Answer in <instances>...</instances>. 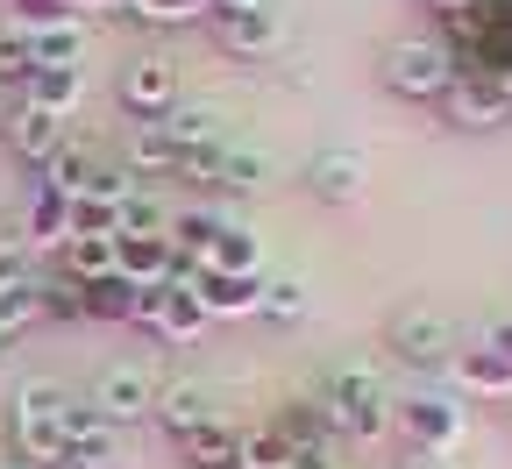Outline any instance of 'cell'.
I'll use <instances>...</instances> for the list:
<instances>
[{
	"label": "cell",
	"instance_id": "6da1fadb",
	"mask_svg": "<svg viewBox=\"0 0 512 469\" xmlns=\"http://www.w3.org/2000/svg\"><path fill=\"white\" fill-rule=\"evenodd\" d=\"M392 406L399 398H384V377L370 363H342L328 377V391H320V413H328V434L342 441H377L392 434Z\"/></svg>",
	"mask_w": 512,
	"mask_h": 469
},
{
	"label": "cell",
	"instance_id": "7a4b0ae2",
	"mask_svg": "<svg viewBox=\"0 0 512 469\" xmlns=\"http://www.w3.org/2000/svg\"><path fill=\"white\" fill-rule=\"evenodd\" d=\"M64 384H50V377H29L22 391H15V455H22V469L29 462H43V469H64V455H72V434H64Z\"/></svg>",
	"mask_w": 512,
	"mask_h": 469
},
{
	"label": "cell",
	"instance_id": "3957f363",
	"mask_svg": "<svg viewBox=\"0 0 512 469\" xmlns=\"http://www.w3.org/2000/svg\"><path fill=\"white\" fill-rule=\"evenodd\" d=\"M384 86H392L399 100H448V86H456V57H448L441 36H399L384 43Z\"/></svg>",
	"mask_w": 512,
	"mask_h": 469
},
{
	"label": "cell",
	"instance_id": "277c9868",
	"mask_svg": "<svg viewBox=\"0 0 512 469\" xmlns=\"http://www.w3.org/2000/svg\"><path fill=\"white\" fill-rule=\"evenodd\" d=\"M392 427L420 455H456L463 434H470V406H463V398H448V391H413V398L392 406Z\"/></svg>",
	"mask_w": 512,
	"mask_h": 469
},
{
	"label": "cell",
	"instance_id": "5b68a950",
	"mask_svg": "<svg viewBox=\"0 0 512 469\" xmlns=\"http://www.w3.org/2000/svg\"><path fill=\"white\" fill-rule=\"evenodd\" d=\"M384 349L406 370H448L456 363V327H448L441 306H399L392 327H384Z\"/></svg>",
	"mask_w": 512,
	"mask_h": 469
},
{
	"label": "cell",
	"instance_id": "8992f818",
	"mask_svg": "<svg viewBox=\"0 0 512 469\" xmlns=\"http://www.w3.org/2000/svg\"><path fill=\"white\" fill-rule=\"evenodd\" d=\"M93 406L107 413V427H136V420H157V377L143 363H107L93 377Z\"/></svg>",
	"mask_w": 512,
	"mask_h": 469
},
{
	"label": "cell",
	"instance_id": "52a82bcc",
	"mask_svg": "<svg viewBox=\"0 0 512 469\" xmlns=\"http://www.w3.org/2000/svg\"><path fill=\"white\" fill-rule=\"evenodd\" d=\"M448 121L456 128H505L512 121V79H477V72H456L448 86Z\"/></svg>",
	"mask_w": 512,
	"mask_h": 469
},
{
	"label": "cell",
	"instance_id": "ba28073f",
	"mask_svg": "<svg viewBox=\"0 0 512 469\" xmlns=\"http://www.w3.org/2000/svg\"><path fill=\"white\" fill-rule=\"evenodd\" d=\"M121 107L136 114V121H164L178 107V64L171 57H136L121 72Z\"/></svg>",
	"mask_w": 512,
	"mask_h": 469
},
{
	"label": "cell",
	"instance_id": "9c48e42d",
	"mask_svg": "<svg viewBox=\"0 0 512 469\" xmlns=\"http://www.w3.org/2000/svg\"><path fill=\"white\" fill-rule=\"evenodd\" d=\"M363 185H370L363 150H320V157L306 164V192L320 199V207H356Z\"/></svg>",
	"mask_w": 512,
	"mask_h": 469
},
{
	"label": "cell",
	"instance_id": "30bf717a",
	"mask_svg": "<svg viewBox=\"0 0 512 469\" xmlns=\"http://www.w3.org/2000/svg\"><path fill=\"white\" fill-rule=\"evenodd\" d=\"M114 278H128L136 292H150V285H171V278H178L171 235H121V242H114Z\"/></svg>",
	"mask_w": 512,
	"mask_h": 469
},
{
	"label": "cell",
	"instance_id": "8fae6325",
	"mask_svg": "<svg viewBox=\"0 0 512 469\" xmlns=\"http://www.w3.org/2000/svg\"><path fill=\"white\" fill-rule=\"evenodd\" d=\"M214 420V391L200 384V377H171V384H157V427L164 434H192V427H207Z\"/></svg>",
	"mask_w": 512,
	"mask_h": 469
},
{
	"label": "cell",
	"instance_id": "7c38bea8",
	"mask_svg": "<svg viewBox=\"0 0 512 469\" xmlns=\"http://www.w3.org/2000/svg\"><path fill=\"white\" fill-rule=\"evenodd\" d=\"M448 377L463 384V398H512V363H505L491 342H470V349H456Z\"/></svg>",
	"mask_w": 512,
	"mask_h": 469
},
{
	"label": "cell",
	"instance_id": "4fadbf2b",
	"mask_svg": "<svg viewBox=\"0 0 512 469\" xmlns=\"http://www.w3.org/2000/svg\"><path fill=\"white\" fill-rule=\"evenodd\" d=\"M278 43H285L278 8H228L221 15V50H235V57H271Z\"/></svg>",
	"mask_w": 512,
	"mask_h": 469
},
{
	"label": "cell",
	"instance_id": "5bb4252c",
	"mask_svg": "<svg viewBox=\"0 0 512 469\" xmlns=\"http://www.w3.org/2000/svg\"><path fill=\"white\" fill-rule=\"evenodd\" d=\"M192 292H200L207 320H249V313H264V278H221V271H200V278H192Z\"/></svg>",
	"mask_w": 512,
	"mask_h": 469
},
{
	"label": "cell",
	"instance_id": "9a60e30c",
	"mask_svg": "<svg viewBox=\"0 0 512 469\" xmlns=\"http://www.w3.org/2000/svg\"><path fill=\"white\" fill-rule=\"evenodd\" d=\"M164 136H171V143H178V157H185V150H214V143H228V121H221V107L178 100V107L164 114Z\"/></svg>",
	"mask_w": 512,
	"mask_h": 469
},
{
	"label": "cell",
	"instance_id": "2e32d148",
	"mask_svg": "<svg viewBox=\"0 0 512 469\" xmlns=\"http://www.w3.org/2000/svg\"><path fill=\"white\" fill-rule=\"evenodd\" d=\"M8 143H15V157H22V164H36V171H43V164L64 150V121H57V114H43V107H22V114L8 121Z\"/></svg>",
	"mask_w": 512,
	"mask_h": 469
},
{
	"label": "cell",
	"instance_id": "e0dca14e",
	"mask_svg": "<svg viewBox=\"0 0 512 469\" xmlns=\"http://www.w3.org/2000/svg\"><path fill=\"white\" fill-rule=\"evenodd\" d=\"M207 271H221V278H264V242H256L242 221H221V235L207 249Z\"/></svg>",
	"mask_w": 512,
	"mask_h": 469
},
{
	"label": "cell",
	"instance_id": "ac0fdd59",
	"mask_svg": "<svg viewBox=\"0 0 512 469\" xmlns=\"http://www.w3.org/2000/svg\"><path fill=\"white\" fill-rule=\"evenodd\" d=\"M214 320H207V306H200V292H192V285H164V313H157V334H164V342H200V334H207Z\"/></svg>",
	"mask_w": 512,
	"mask_h": 469
},
{
	"label": "cell",
	"instance_id": "d6986e66",
	"mask_svg": "<svg viewBox=\"0 0 512 469\" xmlns=\"http://www.w3.org/2000/svg\"><path fill=\"white\" fill-rule=\"evenodd\" d=\"M79 100H86V72H36V79L22 86V107H43V114H57V121H72Z\"/></svg>",
	"mask_w": 512,
	"mask_h": 469
},
{
	"label": "cell",
	"instance_id": "ffe728a7",
	"mask_svg": "<svg viewBox=\"0 0 512 469\" xmlns=\"http://www.w3.org/2000/svg\"><path fill=\"white\" fill-rule=\"evenodd\" d=\"M178 448H185V462H192V469H235V455H242V434H235V427L214 413L207 427H192Z\"/></svg>",
	"mask_w": 512,
	"mask_h": 469
},
{
	"label": "cell",
	"instance_id": "44dd1931",
	"mask_svg": "<svg viewBox=\"0 0 512 469\" xmlns=\"http://www.w3.org/2000/svg\"><path fill=\"white\" fill-rule=\"evenodd\" d=\"M29 249H64V242H72V199H64V192H36L29 199V235H22Z\"/></svg>",
	"mask_w": 512,
	"mask_h": 469
},
{
	"label": "cell",
	"instance_id": "7402d4cb",
	"mask_svg": "<svg viewBox=\"0 0 512 469\" xmlns=\"http://www.w3.org/2000/svg\"><path fill=\"white\" fill-rule=\"evenodd\" d=\"M114 242L121 235H72V242H64V278H79V285L114 278Z\"/></svg>",
	"mask_w": 512,
	"mask_h": 469
},
{
	"label": "cell",
	"instance_id": "603a6c76",
	"mask_svg": "<svg viewBox=\"0 0 512 469\" xmlns=\"http://www.w3.org/2000/svg\"><path fill=\"white\" fill-rule=\"evenodd\" d=\"M79 57H86V22L36 29V72H79Z\"/></svg>",
	"mask_w": 512,
	"mask_h": 469
},
{
	"label": "cell",
	"instance_id": "cb8c5ba5",
	"mask_svg": "<svg viewBox=\"0 0 512 469\" xmlns=\"http://www.w3.org/2000/svg\"><path fill=\"white\" fill-rule=\"evenodd\" d=\"M264 178H271V164H264V150H249V143H228L221 164H214V185L221 192H256Z\"/></svg>",
	"mask_w": 512,
	"mask_h": 469
},
{
	"label": "cell",
	"instance_id": "d4e9b609",
	"mask_svg": "<svg viewBox=\"0 0 512 469\" xmlns=\"http://www.w3.org/2000/svg\"><path fill=\"white\" fill-rule=\"evenodd\" d=\"M128 171H178V143L164 136V121H143L136 136H128Z\"/></svg>",
	"mask_w": 512,
	"mask_h": 469
},
{
	"label": "cell",
	"instance_id": "484cf974",
	"mask_svg": "<svg viewBox=\"0 0 512 469\" xmlns=\"http://www.w3.org/2000/svg\"><path fill=\"white\" fill-rule=\"evenodd\" d=\"M292 462H299V448L278 427H249L242 434V455H235V469H292Z\"/></svg>",
	"mask_w": 512,
	"mask_h": 469
},
{
	"label": "cell",
	"instance_id": "4316f807",
	"mask_svg": "<svg viewBox=\"0 0 512 469\" xmlns=\"http://www.w3.org/2000/svg\"><path fill=\"white\" fill-rule=\"evenodd\" d=\"M93 171H100V164H93L79 143H64V150L43 164V185H50V192H64V199H79V192L93 185Z\"/></svg>",
	"mask_w": 512,
	"mask_h": 469
},
{
	"label": "cell",
	"instance_id": "83f0119b",
	"mask_svg": "<svg viewBox=\"0 0 512 469\" xmlns=\"http://www.w3.org/2000/svg\"><path fill=\"white\" fill-rule=\"evenodd\" d=\"M264 313H271V320H285V327H292V320H306V313H313V285H306V278H292V271H285V278H264Z\"/></svg>",
	"mask_w": 512,
	"mask_h": 469
},
{
	"label": "cell",
	"instance_id": "f1b7e54d",
	"mask_svg": "<svg viewBox=\"0 0 512 469\" xmlns=\"http://www.w3.org/2000/svg\"><path fill=\"white\" fill-rule=\"evenodd\" d=\"M0 79H8V86H29L36 79V36L15 29V22H0Z\"/></svg>",
	"mask_w": 512,
	"mask_h": 469
},
{
	"label": "cell",
	"instance_id": "f546056e",
	"mask_svg": "<svg viewBox=\"0 0 512 469\" xmlns=\"http://www.w3.org/2000/svg\"><path fill=\"white\" fill-rule=\"evenodd\" d=\"M43 320V285H22V292H0V349L15 342V334H29Z\"/></svg>",
	"mask_w": 512,
	"mask_h": 469
},
{
	"label": "cell",
	"instance_id": "4dcf8cb0",
	"mask_svg": "<svg viewBox=\"0 0 512 469\" xmlns=\"http://www.w3.org/2000/svg\"><path fill=\"white\" fill-rule=\"evenodd\" d=\"M271 427H278L292 448H328V441H335V434H328V413H320V406H285Z\"/></svg>",
	"mask_w": 512,
	"mask_h": 469
},
{
	"label": "cell",
	"instance_id": "1f68e13d",
	"mask_svg": "<svg viewBox=\"0 0 512 469\" xmlns=\"http://www.w3.org/2000/svg\"><path fill=\"white\" fill-rule=\"evenodd\" d=\"M136 22H150V29H178V22H200L214 0H121Z\"/></svg>",
	"mask_w": 512,
	"mask_h": 469
},
{
	"label": "cell",
	"instance_id": "d6a6232c",
	"mask_svg": "<svg viewBox=\"0 0 512 469\" xmlns=\"http://www.w3.org/2000/svg\"><path fill=\"white\" fill-rule=\"evenodd\" d=\"M128 455H121V427H100V434H86V441H72V455H64V469H121Z\"/></svg>",
	"mask_w": 512,
	"mask_h": 469
},
{
	"label": "cell",
	"instance_id": "836d02e7",
	"mask_svg": "<svg viewBox=\"0 0 512 469\" xmlns=\"http://www.w3.org/2000/svg\"><path fill=\"white\" fill-rule=\"evenodd\" d=\"M128 313H136V285H128V278L86 285V320H128Z\"/></svg>",
	"mask_w": 512,
	"mask_h": 469
},
{
	"label": "cell",
	"instance_id": "e575fe53",
	"mask_svg": "<svg viewBox=\"0 0 512 469\" xmlns=\"http://www.w3.org/2000/svg\"><path fill=\"white\" fill-rule=\"evenodd\" d=\"M72 235H121V207L79 192V199H72Z\"/></svg>",
	"mask_w": 512,
	"mask_h": 469
},
{
	"label": "cell",
	"instance_id": "d590c367",
	"mask_svg": "<svg viewBox=\"0 0 512 469\" xmlns=\"http://www.w3.org/2000/svg\"><path fill=\"white\" fill-rule=\"evenodd\" d=\"M121 235H171V214L157 207V192H136L121 207Z\"/></svg>",
	"mask_w": 512,
	"mask_h": 469
},
{
	"label": "cell",
	"instance_id": "8d00e7d4",
	"mask_svg": "<svg viewBox=\"0 0 512 469\" xmlns=\"http://www.w3.org/2000/svg\"><path fill=\"white\" fill-rule=\"evenodd\" d=\"M43 320H86V285L79 278H50L43 285Z\"/></svg>",
	"mask_w": 512,
	"mask_h": 469
},
{
	"label": "cell",
	"instance_id": "74e56055",
	"mask_svg": "<svg viewBox=\"0 0 512 469\" xmlns=\"http://www.w3.org/2000/svg\"><path fill=\"white\" fill-rule=\"evenodd\" d=\"M36 285V249L29 242H0V292H22Z\"/></svg>",
	"mask_w": 512,
	"mask_h": 469
},
{
	"label": "cell",
	"instance_id": "f35d334b",
	"mask_svg": "<svg viewBox=\"0 0 512 469\" xmlns=\"http://www.w3.org/2000/svg\"><path fill=\"white\" fill-rule=\"evenodd\" d=\"M57 22H79L72 8H64V0H15V29H57Z\"/></svg>",
	"mask_w": 512,
	"mask_h": 469
},
{
	"label": "cell",
	"instance_id": "ab89813d",
	"mask_svg": "<svg viewBox=\"0 0 512 469\" xmlns=\"http://www.w3.org/2000/svg\"><path fill=\"white\" fill-rule=\"evenodd\" d=\"M399 469H463V462H456V455H420V448H406Z\"/></svg>",
	"mask_w": 512,
	"mask_h": 469
},
{
	"label": "cell",
	"instance_id": "60d3db41",
	"mask_svg": "<svg viewBox=\"0 0 512 469\" xmlns=\"http://www.w3.org/2000/svg\"><path fill=\"white\" fill-rule=\"evenodd\" d=\"M292 469H335V441H328V448H299Z\"/></svg>",
	"mask_w": 512,
	"mask_h": 469
},
{
	"label": "cell",
	"instance_id": "b9f144b4",
	"mask_svg": "<svg viewBox=\"0 0 512 469\" xmlns=\"http://www.w3.org/2000/svg\"><path fill=\"white\" fill-rule=\"evenodd\" d=\"M484 342H491V349H498V356L512 363V320H505V327H491V334H484Z\"/></svg>",
	"mask_w": 512,
	"mask_h": 469
},
{
	"label": "cell",
	"instance_id": "7bdbcfd3",
	"mask_svg": "<svg viewBox=\"0 0 512 469\" xmlns=\"http://www.w3.org/2000/svg\"><path fill=\"white\" fill-rule=\"evenodd\" d=\"M228 8H271V0H214V15H228Z\"/></svg>",
	"mask_w": 512,
	"mask_h": 469
},
{
	"label": "cell",
	"instance_id": "ee69618b",
	"mask_svg": "<svg viewBox=\"0 0 512 469\" xmlns=\"http://www.w3.org/2000/svg\"><path fill=\"white\" fill-rule=\"evenodd\" d=\"M64 8H72V15H86V8H107V0H64Z\"/></svg>",
	"mask_w": 512,
	"mask_h": 469
},
{
	"label": "cell",
	"instance_id": "f6af8a7d",
	"mask_svg": "<svg viewBox=\"0 0 512 469\" xmlns=\"http://www.w3.org/2000/svg\"><path fill=\"white\" fill-rule=\"evenodd\" d=\"M8 121H15V114H8V100H0V136H8Z\"/></svg>",
	"mask_w": 512,
	"mask_h": 469
},
{
	"label": "cell",
	"instance_id": "bcb514c9",
	"mask_svg": "<svg viewBox=\"0 0 512 469\" xmlns=\"http://www.w3.org/2000/svg\"><path fill=\"white\" fill-rule=\"evenodd\" d=\"M0 469H22V462H0Z\"/></svg>",
	"mask_w": 512,
	"mask_h": 469
}]
</instances>
